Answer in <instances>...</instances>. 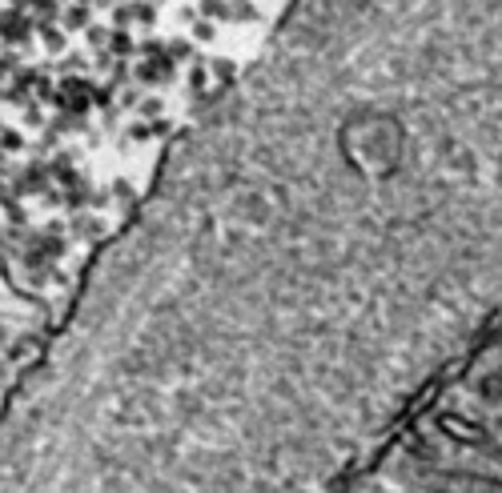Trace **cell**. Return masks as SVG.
<instances>
[{
    "label": "cell",
    "instance_id": "cell-1",
    "mask_svg": "<svg viewBox=\"0 0 502 493\" xmlns=\"http://www.w3.org/2000/svg\"><path fill=\"white\" fill-rule=\"evenodd\" d=\"M418 453L446 493H502V325L426 405Z\"/></svg>",
    "mask_w": 502,
    "mask_h": 493
}]
</instances>
